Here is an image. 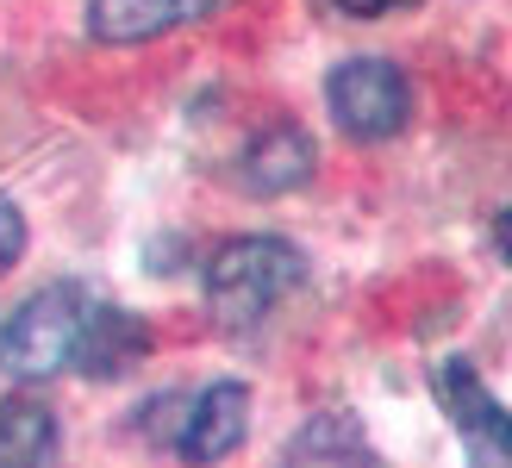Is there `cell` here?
Returning a JSON list of instances; mask_svg holds the SVG:
<instances>
[{
    "label": "cell",
    "instance_id": "6da1fadb",
    "mask_svg": "<svg viewBox=\"0 0 512 468\" xmlns=\"http://www.w3.org/2000/svg\"><path fill=\"white\" fill-rule=\"evenodd\" d=\"M306 256L281 238H238L207 263V306L225 331H250L300 288Z\"/></svg>",
    "mask_w": 512,
    "mask_h": 468
},
{
    "label": "cell",
    "instance_id": "ba28073f",
    "mask_svg": "<svg viewBox=\"0 0 512 468\" xmlns=\"http://www.w3.org/2000/svg\"><path fill=\"white\" fill-rule=\"evenodd\" d=\"M306 169H313V144H306L294 125H275V132L244 156V181L256 194H281V188H300Z\"/></svg>",
    "mask_w": 512,
    "mask_h": 468
},
{
    "label": "cell",
    "instance_id": "8992f818",
    "mask_svg": "<svg viewBox=\"0 0 512 468\" xmlns=\"http://www.w3.org/2000/svg\"><path fill=\"white\" fill-rule=\"evenodd\" d=\"M244 425H250V394L238 381H219L207 387V394L194 400L188 412V425H182V456L194 462H219V456H232L244 444Z\"/></svg>",
    "mask_w": 512,
    "mask_h": 468
},
{
    "label": "cell",
    "instance_id": "7c38bea8",
    "mask_svg": "<svg viewBox=\"0 0 512 468\" xmlns=\"http://www.w3.org/2000/svg\"><path fill=\"white\" fill-rule=\"evenodd\" d=\"M494 244H500V256L512 263V206H506V213H500V225H494Z\"/></svg>",
    "mask_w": 512,
    "mask_h": 468
},
{
    "label": "cell",
    "instance_id": "3957f363",
    "mask_svg": "<svg viewBox=\"0 0 512 468\" xmlns=\"http://www.w3.org/2000/svg\"><path fill=\"white\" fill-rule=\"evenodd\" d=\"M325 100H331V119H338L350 138H363V144L394 138L406 125V113H413V88H406V75L394 63H381V57L344 63L338 75H331Z\"/></svg>",
    "mask_w": 512,
    "mask_h": 468
},
{
    "label": "cell",
    "instance_id": "5b68a950",
    "mask_svg": "<svg viewBox=\"0 0 512 468\" xmlns=\"http://www.w3.org/2000/svg\"><path fill=\"white\" fill-rule=\"evenodd\" d=\"M225 0H88V32L100 44H144L163 38L175 25H194L219 13Z\"/></svg>",
    "mask_w": 512,
    "mask_h": 468
},
{
    "label": "cell",
    "instance_id": "52a82bcc",
    "mask_svg": "<svg viewBox=\"0 0 512 468\" xmlns=\"http://www.w3.org/2000/svg\"><path fill=\"white\" fill-rule=\"evenodd\" d=\"M144 356V325L132 312H113V306H94L88 312V331H82V369L88 375H119L125 362Z\"/></svg>",
    "mask_w": 512,
    "mask_h": 468
},
{
    "label": "cell",
    "instance_id": "7a4b0ae2",
    "mask_svg": "<svg viewBox=\"0 0 512 468\" xmlns=\"http://www.w3.org/2000/svg\"><path fill=\"white\" fill-rule=\"evenodd\" d=\"M88 312H94V300L82 288H44V294H32L7 319V331H0V369L19 375V381H44V375L75 369Z\"/></svg>",
    "mask_w": 512,
    "mask_h": 468
},
{
    "label": "cell",
    "instance_id": "8fae6325",
    "mask_svg": "<svg viewBox=\"0 0 512 468\" xmlns=\"http://www.w3.org/2000/svg\"><path fill=\"white\" fill-rule=\"evenodd\" d=\"M344 19H381V13H406V7H419V0H331Z\"/></svg>",
    "mask_w": 512,
    "mask_h": 468
},
{
    "label": "cell",
    "instance_id": "30bf717a",
    "mask_svg": "<svg viewBox=\"0 0 512 468\" xmlns=\"http://www.w3.org/2000/svg\"><path fill=\"white\" fill-rule=\"evenodd\" d=\"M19 250H25V219H19V206L0 194V275L19 263Z\"/></svg>",
    "mask_w": 512,
    "mask_h": 468
},
{
    "label": "cell",
    "instance_id": "9c48e42d",
    "mask_svg": "<svg viewBox=\"0 0 512 468\" xmlns=\"http://www.w3.org/2000/svg\"><path fill=\"white\" fill-rule=\"evenodd\" d=\"M57 456V425L38 400H7L0 406V468H38Z\"/></svg>",
    "mask_w": 512,
    "mask_h": 468
},
{
    "label": "cell",
    "instance_id": "277c9868",
    "mask_svg": "<svg viewBox=\"0 0 512 468\" xmlns=\"http://www.w3.org/2000/svg\"><path fill=\"white\" fill-rule=\"evenodd\" d=\"M431 387H438L444 412L456 419V437L469 444L475 462H512V412L481 387V375L469 369L463 356L438 362V375H431Z\"/></svg>",
    "mask_w": 512,
    "mask_h": 468
}]
</instances>
